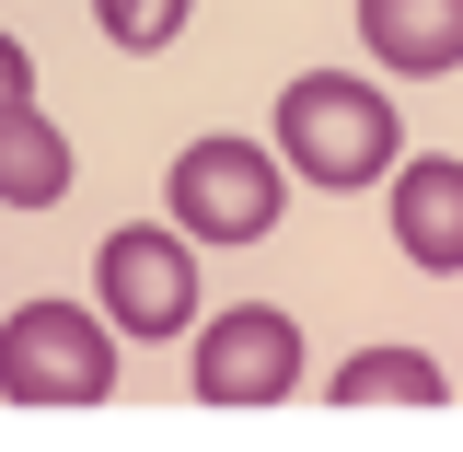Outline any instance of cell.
<instances>
[{"instance_id": "obj_4", "label": "cell", "mask_w": 463, "mask_h": 452, "mask_svg": "<svg viewBox=\"0 0 463 452\" xmlns=\"http://www.w3.org/2000/svg\"><path fill=\"white\" fill-rule=\"evenodd\" d=\"M93 302H105L116 337L163 348V337H197V244L174 221H128L93 244Z\"/></svg>"}, {"instance_id": "obj_8", "label": "cell", "mask_w": 463, "mask_h": 452, "mask_svg": "<svg viewBox=\"0 0 463 452\" xmlns=\"http://www.w3.org/2000/svg\"><path fill=\"white\" fill-rule=\"evenodd\" d=\"M70 197V139L47 105H0V209H58Z\"/></svg>"}, {"instance_id": "obj_5", "label": "cell", "mask_w": 463, "mask_h": 452, "mask_svg": "<svg viewBox=\"0 0 463 452\" xmlns=\"http://www.w3.org/2000/svg\"><path fill=\"white\" fill-rule=\"evenodd\" d=\"M197 406H279L301 395V325H289L279 302H232L197 325Z\"/></svg>"}, {"instance_id": "obj_6", "label": "cell", "mask_w": 463, "mask_h": 452, "mask_svg": "<svg viewBox=\"0 0 463 452\" xmlns=\"http://www.w3.org/2000/svg\"><path fill=\"white\" fill-rule=\"evenodd\" d=\"M394 255L405 267H429V279H463V163L452 151H417L394 163Z\"/></svg>"}, {"instance_id": "obj_2", "label": "cell", "mask_w": 463, "mask_h": 452, "mask_svg": "<svg viewBox=\"0 0 463 452\" xmlns=\"http://www.w3.org/2000/svg\"><path fill=\"white\" fill-rule=\"evenodd\" d=\"M289 186L301 174L279 163V139H232V128H209V139H185L163 174V209L185 244H267L289 209Z\"/></svg>"}, {"instance_id": "obj_7", "label": "cell", "mask_w": 463, "mask_h": 452, "mask_svg": "<svg viewBox=\"0 0 463 452\" xmlns=\"http://www.w3.org/2000/svg\"><path fill=\"white\" fill-rule=\"evenodd\" d=\"M359 47L394 82H452L463 70V0H359Z\"/></svg>"}, {"instance_id": "obj_10", "label": "cell", "mask_w": 463, "mask_h": 452, "mask_svg": "<svg viewBox=\"0 0 463 452\" xmlns=\"http://www.w3.org/2000/svg\"><path fill=\"white\" fill-rule=\"evenodd\" d=\"M185 12H197V0H93V24H105V47H128V58L174 47V35H185Z\"/></svg>"}, {"instance_id": "obj_11", "label": "cell", "mask_w": 463, "mask_h": 452, "mask_svg": "<svg viewBox=\"0 0 463 452\" xmlns=\"http://www.w3.org/2000/svg\"><path fill=\"white\" fill-rule=\"evenodd\" d=\"M0 105H35V58H24V35H0Z\"/></svg>"}, {"instance_id": "obj_1", "label": "cell", "mask_w": 463, "mask_h": 452, "mask_svg": "<svg viewBox=\"0 0 463 452\" xmlns=\"http://www.w3.org/2000/svg\"><path fill=\"white\" fill-rule=\"evenodd\" d=\"M394 93H371L359 70H301L279 93V163L301 174V186H325V197H347V186H394Z\"/></svg>"}, {"instance_id": "obj_9", "label": "cell", "mask_w": 463, "mask_h": 452, "mask_svg": "<svg viewBox=\"0 0 463 452\" xmlns=\"http://www.w3.org/2000/svg\"><path fill=\"white\" fill-rule=\"evenodd\" d=\"M325 395L336 406H417V418H429V406H452V383H440L429 348H359V360L325 371Z\"/></svg>"}, {"instance_id": "obj_3", "label": "cell", "mask_w": 463, "mask_h": 452, "mask_svg": "<svg viewBox=\"0 0 463 452\" xmlns=\"http://www.w3.org/2000/svg\"><path fill=\"white\" fill-rule=\"evenodd\" d=\"M116 325L105 302H12L0 313V395L12 406H105L116 395Z\"/></svg>"}]
</instances>
